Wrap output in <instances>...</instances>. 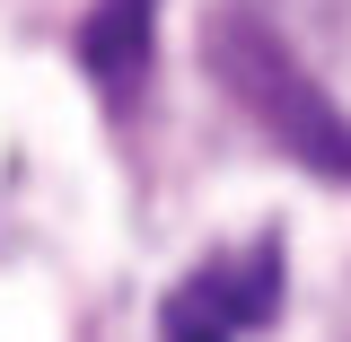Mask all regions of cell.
Returning <instances> with one entry per match:
<instances>
[{
	"mask_svg": "<svg viewBox=\"0 0 351 342\" xmlns=\"http://www.w3.org/2000/svg\"><path fill=\"white\" fill-rule=\"evenodd\" d=\"M211 71H219V88L255 114L299 167H316V175H334V184H351V114L325 97V88L307 80L299 62L281 53V36L272 27H255V18H211Z\"/></svg>",
	"mask_w": 351,
	"mask_h": 342,
	"instance_id": "1",
	"label": "cell"
},
{
	"mask_svg": "<svg viewBox=\"0 0 351 342\" xmlns=\"http://www.w3.org/2000/svg\"><path fill=\"white\" fill-rule=\"evenodd\" d=\"M272 307H281V246L263 237L255 255H237V263H202L167 299L158 342H237L246 325H263Z\"/></svg>",
	"mask_w": 351,
	"mask_h": 342,
	"instance_id": "2",
	"label": "cell"
},
{
	"mask_svg": "<svg viewBox=\"0 0 351 342\" xmlns=\"http://www.w3.org/2000/svg\"><path fill=\"white\" fill-rule=\"evenodd\" d=\"M149 36H158V0H97L80 18V62L114 106H132L149 80Z\"/></svg>",
	"mask_w": 351,
	"mask_h": 342,
	"instance_id": "3",
	"label": "cell"
}]
</instances>
